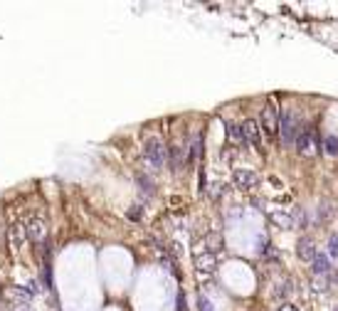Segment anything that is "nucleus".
Returning <instances> with one entry per match:
<instances>
[{"label": "nucleus", "mask_w": 338, "mask_h": 311, "mask_svg": "<svg viewBox=\"0 0 338 311\" xmlns=\"http://www.w3.org/2000/svg\"><path fill=\"white\" fill-rule=\"evenodd\" d=\"M277 131L282 134V141L286 143V146L294 143L296 136H299V131H301V119L291 112V109H286L284 114H279V126H277Z\"/></svg>", "instance_id": "f257e3e1"}, {"label": "nucleus", "mask_w": 338, "mask_h": 311, "mask_svg": "<svg viewBox=\"0 0 338 311\" xmlns=\"http://www.w3.org/2000/svg\"><path fill=\"white\" fill-rule=\"evenodd\" d=\"M143 156H146V163L153 170H158L166 161H168V148L163 146L161 139H148L146 148H143Z\"/></svg>", "instance_id": "f03ea898"}, {"label": "nucleus", "mask_w": 338, "mask_h": 311, "mask_svg": "<svg viewBox=\"0 0 338 311\" xmlns=\"http://www.w3.org/2000/svg\"><path fill=\"white\" fill-rule=\"evenodd\" d=\"M294 143H296V151H299L301 156H306V158H313V156L318 153V136H316V129H313V126L301 129Z\"/></svg>", "instance_id": "7ed1b4c3"}, {"label": "nucleus", "mask_w": 338, "mask_h": 311, "mask_svg": "<svg viewBox=\"0 0 338 311\" xmlns=\"http://www.w3.org/2000/svg\"><path fill=\"white\" fill-rule=\"evenodd\" d=\"M277 126H279V109H277L274 99H269L267 107L262 109V129H264L269 136H274V134H277Z\"/></svg>", "instance_id": "20e7f679"}, {"label": "nucleus", "mask_w": 338, "mask_h": 311, "mask_svg": "<svg viewBox=\"0 0 338 311\" xmlns=\"http://www.w3.org/2000/svg\"><path fill=\"white\" fill-rule=\"evenodd\" d=\"M257 183H259V175L252 173V170H235V188H240V190H252L257 188Z\"/></svg>", "instance_id": "39448f33"}, {"label": "nucleus", "mask_w": 338, "mask_h": 311, "mask_svg": "<svg viewBox=\"0 0 338 311\" xmlns=\"http://www.w3.org/2000/svg\"><path fill=\"white\" fill-rule=\"evenodd\" d=\"M296 255H299V259H304V262H313V257L318 255V252H316V245H313L311 237H301V240H299Z\"/></svg>", "instance_id": "423d86ee"}, {"label": "nucleus", "mask_w": 338, "mask_h": 311, "mask_svg": "<svg viewBox=\"0 0 338 311\" xmlns=\"http://www.w3.org/2000/svg\"><path fill=\"white\" fill-rule=\"evenodd\" d=\"M242 136H245V141L252 143V146H259V124L254 121V119H247V121H242Z\"/></svg>", "instance_id": "0eeeda50"}, {"label": "nucleus", "mask_w": 338, "mask_h": 311, "mask_svg": "<svg viewBox=\"0 0 338 311\" xmlns=\"http://www.w3.org/2000/svg\"><path fill=\"white\" fill-rule=\"evenodd\" d=\"M313 274L316 277H328L331 274V259H328V255L313 257Z\"/></svg>", "instance_id": "6e6552de"}, {"label": "nucleus", "mask_w": 338, "mask_h": 311, "mask_svg": "<svg viewBox=\"0 0 338 311\" xmlns=\"http://www.w3.org/2000/svg\"><path fill=\"white\" fill-rule=\"evenodd\" d=\"M272 223H274V225H279V227H284V230H291V227H294V218H291L289 213H279V210H274V213H272Z\"/></svg>", "instance_id": "1a4fd4ad"}, {"label": "nucleus", "mask_w": 338, "mask_h": 311, "mask_svg": "<svg viewBox=\"0 0 338 311\" xmlns=\"http://www.w3.org/2000/svg\"><path fill=\"white\" fill-rule=\"evenodd\" d=\"M227 134H230V139L235 143H240V146H245V136H242V129L237 126V124H227Z\"/></svg>", "instance_id": "9d476101"}, {"label": "nucleus", "mask_w": 338, "mask_h": 311, "mask_svg": "<svg viewBox=\"0 0 338 311\" xmlns=\"http://www.w3.org/2000/svg\"><path fill=\"white\" fill-rule=\"evenodd\" d=\"M323 146H326V153L328 156H338V136H326Z\"/></svg>", "instance_id": "9b49d317"}, {"label": "nucleus", "mask_w": 338, "mask_h": 311, "mask_svg": "<svg viewBox=\"0 0 338 311\" xmlns=\"http://www.w3.org/2000/svg\"><path fill=\"white\" fill-rule=\"evenodd\" d=\"M277 296H282V299H286L289 294H291V282L289 279H284V282H279L277 284V291H274Z\"/></svg>", "instance_id": "f8f14e48"}, {"label": "nucleus", "mask_w": 338, "mask_h": 311, "mask_svg": "<svg viewBox=\"0 0 338 311\" xmlns=\"http://www.w3.org/2000/svg\"><path fill=\"white\" fill-rule=\"evenodd\" d=\"M197 264H200V269H215V257L212 255H205L197 259Z\"/></svg>", "instance_id": "ddd939ff"}, {"label": "nucleus", "mask_w": 338, "mask_h": 311, "mask_svg": "<svg viewBox=\"0 0 338 311\" xmlns=\"http://www.w3.org/2000/svg\"><path fill=\"white\" fill-rule=\"evenodd\" d=\"M313 289L316 291H328V277H313Z\"/></svg>", "instance_id": "4468645a"}, {"label": "nucleus", "mask_w": 338, "mask_h": 311, "mask_svg": "<svg viewBox=\"0 0 338 311\" xmlns=\"http://www.w3.org/2000/svg\"><path fill=\"white\" fill-rule=\"evenodd\" d=\"M267 250H269V247H267V237H259V240H257V255L259 257L267 255Z\"/></svg>", "instance_id": "2eb2a0df"}, {"label": "nucleus", "mask_w": 338, "mask_h": 311, "mask_svg": "<svg viewBox=\"0 0 338 311\" xmlns=\"http://www.w3.org/2000/svg\"><path fill=\"white\" fill-rule=\"evenodd\" d=\"M139 185H141V190H146L148 195L153 193V185H151V180H148V178H143V175H139Z\"/></svg>", "instance_id": "dca6fc26"}, {"label": "nucleus", "mask_w": 338, "mask_h": 311, "mask_svg": "<svg viewBox=\"0 0 338 311\" xmlns=\"http://www.w3.org/2000/svg\"><path fill=\"white\" fill-rule=\"evenodd\" d=\"M331 255L338 257V235H333V237H331Z\"/></svg>", "instance_id": "f3484780"}, {"label": "nucleus", "mask_w": 338, "mask_h": 311, "mask_svg": "<svg viewBox=\"0 0 338 311\" xmlns=\"http://www.w3.org/2000/svg\"><path fill=\"white\" fill-rule=\"evenodd\" d=\"M200 311H212L210 301H207V299H202V296H200Z\"/></svg>", "instance_id": "a211bd4d"}, {"label": "nucleus", "mask_w": 338, "mask_h": 311, "mask_svg": "<svg viewBox=\"0 0 338 311\" xmlns=\"http://www.w3.org/2000/svg\"><path fill=\"white\" fill-rule=\"evenodd\" d=\"M333 311H338V306H336V309H333Z\"/></svg>", "instance_id": "6ab92c4d"}]
</instances>
